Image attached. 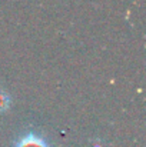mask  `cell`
Returning <instances> with one entry per match:
<instances>
[{
    "instance_id": "6da1fadb",
    "label": "cell",
    "mask_w": 146,
    "mask_h": 147,
    "mask_svg": "<svg viewBox=\"0 0 146 147\" xmlns=\"http://www.w3.org/2000/svg\"><path fill=\"white\" fill-rule=\"evenodd\" d=\"M14 147H49V146H48V143H46L42 137H39L37 134L29 133V134L23 136V137L16 143Z\"/></svg>"
},
{
    "instance_id": "7a4b0ae2",
    "label": "cell",
    "mask_w": 146,
    "mask_h": 147,
    "mask_svg": "<svg viewBox=\"0 0 146 147\" xmlns=\"http://www.w3.org/2000/svg\"><path fill=\"white\" fill-rule=\"evenodd\" d=\"M9 104H10V97H9V94L0 87V113H3L4 110H7Z\"/></svg>"
}]
</instances>
